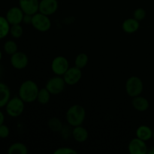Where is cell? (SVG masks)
Wrapping results in <instances>:
<instances>
[{"label": "cell", "instance_id": "25", "mask_svg": "<svg viewBox=\"0 0 154 154\" xmlns=\"http://www.w3.org/2000/svg\"><path fill=\"white\" fill-rule=\"evenodd\" d=\"M9 34L14 38H20V37H22L23 34V28L20 24L11 25Z\"/></svg>", "mask_w": 154, "mask_h": 154}, {"label": "cell", "instance_id": "4", "mask_svg": "<svg viewBox=\"0 0 154 154\" xmlns=\"http://www.w3.org/2000/svg\"><path fill=\"white\" fill-rule=\"evenodd\" d=\"M144 90V83L138 76H131L126 82V92L128 96L133 98L140 96Z\"/></svg>", "mask_w": 154, "mask_h": 154}, {"label": "cell", "instance_id": "2", "mask_svg": "<svg viewBox=\"0 0 154 154\" xmlns=\"http://www.w3.org/2000/svg\"><path fill=\"white\" fill-rule=\"evenodd\" d=\"M86 118V110L81 105H72L67 110L66 114V119L68 124L72 127L81 126L83 124Z\"/></svg>", "mask_w": 154, "mask_h": 154}, {"label": "cell", "instance_id": "18", "mask_svg": "<svg viewBox=\"0 0 154 154\" xmlns=\"http://www.w3.org/2000/svg\"><path fill=\"white\" fill-rule=\"evenodd\" d=\"M11 99V90L7 84L0 82V109L7 105Z\"/></svg>", "mask_w": 154, "mask_h": 154}, {"label": "cell", "instance_id": "5", "mask_svg": "<svg viewBox=\"0 0 154 154\" xmlns=\"http://www.w3.org/2000/svg\"><path fill=\"white\" fill-rule=\"evenodd\" d=\"M31 25L33 28L41 32H45L49 31L51 28V20L49 16L38 12L32 15Z\"/></svg>", "mask_w": 154, "mask_h": 154}, {"label": "cell", "instance_id": "28", "mask_svg": "<svg viewBox=\"0 0 154 154\" xmlns=\"http://www.w3.org/2000/svg\"><path fill=\"white\" fill-rule=\"evenodd\" d=\"M10 135V129H9L8 126H6L5 124L0 125V138H7Z\"/></svg>", "mask_w": 154, "mask_h": 154}, {"label": "cell", "instance_id": "10", "mask_svg": "<svg viewBox=\"0 0 154 154\" xmlns=\"http://www.w3.org/2000/svg\"><path fill=\"white\" fill-rule=\"evenodd\" d=\"M128 150L130 154H147L148 147L145 141L136 137L129 141Z\"/></svg>", "mask_w": 154, "mask_h": 154}, {"label": "cell", "instance_id": "30", "mask_svg": "<svg viewBox=\"0 0 154 154\" xmlns=\"http://www.w3.org/2000/svg\"><path fill=\"white\" fill-rule=\"evenodd\" d=\"M5 114H3L2 111L0 110V125L3 124V123H5Z\"/></svg>", "mask_w": 154, "mask_h": 154}, {"label": "cell", "instance_id": "8", "mask_svg": "<svg viewBox=\"0 0 154 154\" xmlns=\"http://www.w3.org/2000/svg\"><path fill=\"white\" fill-rule=\"evenodd\" d=\"M63 78L67 85L74 86L81 81L82 78V71L75 66L69 67L66 73L63 75Z\"/></svg>", "mask_w": 154, "mask_h": 154}, {"label": "cell", "instance_id": "17", "mask_svg": "<svg viewBox=\"0 0 154 154\" xmlns=\"http://www.w3.org/2000/svg\"><path fill=\"white\" fill-rule=\"evenodd\" d=\"M153 130L148 126L146 125H141L138 129H136L135 135L137 138L143 140L144 141H147L153 138Z\"/></svg>", "mask_w": 154, "mask_h": 154}, {"label": "cell", "instance_id": "33", "mask_svg": "<svg viewBox=\"0 0 154 154\" xmlns=\"http://www.w3.org/2000/svg\"><path fill=\"white\" fill-rule=\"evenodd\" d=\"M153 140L154 141V129H153Z\"/></svg>", "mask_w": 154, "mask_h": 154}, {"label": "cell", "instance_id": "14", "mask_svg": "<svg viewBox=\"0 0 154 154\" xmlns=\"http://www.w3.org/2000/svg\"><path fill=\"white\" fill-rule=\"evenodd\" d=\"M140 21L137 20L134 17L127 18L122 23V29L123 32L127 34H132L135 33L139 29Z\"/></svg>", "mask_w": 154, "mask_h": 154}, {"label": "cell", "instance_id": "26", "mask_svg": "<svg viewBox=\"0 0 154 154\" xmlns=\"http://www.w3.org/2000/svg\"><path fill=\"white\" fill-rule=\"evenodd\" d=\"M146 15H147V12H146L145 9L143 8H138L134 11L133 17L137 20L141 21L145 19Z\"/></svg>", "mask_w": 154, "mask_h": 154}, {"label": "cell", "instance_id": "31", "mask_svg": "<svg viewBox=\"0 0 154 154\" xmlns=\"http://www.w3.org/2000/svg\"><path fill=\"white\" fill-rule=\"evenodd\" d=\"M147 153L149 154H154V147H152L150 150H148V152Z\"/></svg>", "mask_w": 154, "mask_h": 154}, {"label": "cell", "instance_id": "23", "mask_svg": "<svg viewBox=\"0 0 154 154\" xmlns=\"http://www.w3.org/2000/svg\"><path fill=\"white\" fill-rule=\"evenodd\" d=\"M89 62V57L85 53H81L76 57L75 60V66L82 69L87 66Z\"/></svg>", "mask_w": 154, "mask_h": 154}, {"label": "cell", "instance_id": "3", "mask_svg": "<svg viewBox=\"0 0 154 154\" xmlns=\"http://www.w3.org/2000/svg\"><path fill=\"white\" fill-rule=\"evenodd\" d=\"M6 113L11 117H17L23 113L25 109V102L19 97L11 98L5 105Z\"/></svg>", "mask_w": 154, "mask_h": 154}, {"label": "cell", "instance_id": "15", "mask_svg": "<svg viewBox=\"0 0 154 154\" xmlns=\"http://www.w3.org/2000/svg\"><path fill=\"white\" fill-rule=\"evenodd\" d=\"M72 135L77 142L83 143L85 142L88 139L89 132L86 128L81 125V126L74 127V129L72 130Z\"/></svg>", "mask_w": 154, "mask_h": 154}, {"label": "cell", "instance_id": "24", "mask_svg": "<svg viewBox=\"0 0 154 154\" xmlns=\"http://www.w3.org/2000/svg\"><path fill=\"white\" fill-rule=\"evenodd\" d=\"M3 50L5 52V54L11 56L12 54H15L18 51V46L17 44L12 40L6 41L3 45Z\"/></svg>", "mask_w": 154, "mask_h": 154}, {"label": "cell", "instance_id": "20", "mask_svg": "<svg viewBox=\"0 0 154 154\" xmlns=\"http://www.w3.org/2000/svg\"><path fill=\"white\" fill-rule=\"evenodd\" d=\"M48 126L52 132H60L63 130V124L58 117H51L48 120Z\"/></svg>", "mask_w": 154, "mask_h": 154}, {"label": "cell", "instance_id": "29", "mask_svg": "<svg viewBox=\"0 0 154 154\" xmlns=\"http://www.w3.org/2000/svg\"><path fill=\"white\" fill-rule=\"evenodd\" d=\"M32 19V15L24 14L23 19V23H24L25 24H31Z\"/></svg>", "mask_w": 154, "mask_h": 154}, {"label": "cell", "instance_id": "16", "mask_svg": "<svg viewBox=\"0 0 154 154\" xmlns=\"http://www.w3.org/2000/svg\"><path fill=\"white\" fill-rule=\"evenodd\" d=\"M132 105L136 111L144 112L148 110L150 107V102L145 97H143L140 95V96L132 98Z\"/></svg>", "mask_w": 154, "mask_h": 154}, {"label": "cell", "instance_id": "32", "mask_svg": "<svg viewBox=\"0 0 154 154\" xmlns=\"http://www.w3.org/2000/svg\"><path fill=\"white\" fill-rule=\"evenodd\" d=\"M2 51L0 50V61L2 60Z\"/></svg>", "mask_w": 154, "mask_h": 154}, {"label": "cell", "instance_id": "21", "mask_svg": "<svg viewBox=\"0 0 154 154\" xmlns=\"http://www.w3.org/2000/svg\"><path fill=\"white\" fill-rule=\"evenodd\" d=\"M11 24L5 17L0 16V40L5 38L10 32Z\"/></svg>", "mask_w": 154, "mask_h": 154}, {"label": "cell", "instance_id": "1", "mask_svg": "<svg viewBox=\"0 0 154 154\" xmlns=\"http://www.w3.org/2000/svg\"><path fill=\"white\" fill-rule=\"evenodd\" d=\"M38 91V86L35 81L26 80L20 86L18 94L25 103H32L37 99Z\"/></svg>", "mask_w": 154, "mask_h": 154}, {"label": "cell", "instance_id": "22", "mask_svg": "<svg viewBox=\"0 0 154 154\" xmlns=\"http://www.w3.org/2000/svg\"><path fill=\"white\" fill-rule=\"evenodd\" d=\"M51 95L50 92L45 87L39 89L36 101H38V102L41 105H46L49 102L50 99H51Z\"/></svg>", "mask_w": 154, "mask_h": 154}, {"label": "cell", "instance_id": "9", "mask_svg": "<svg viewBox=\"0 0 154 154\" xmlns=\"http://www.w3.org/2000/svg\"><path fill=\"white\" fill-rule=\"evenodd\" d=\"M10 63L14 69L17 70H22L28 66L29 58L25 53L17 51L11 56Z\"/></svg>", "mask_w": 154, "mask_h": 154}, {"label": "cell", "instance_id": "13", "mask_svg": "<svg viewBox=\"0 0 154 154\" xmlns=\"http://www.w3.org/2000/svg\"><path fill=\"white\" fill-rule=\"evenodd\" d=\"M39 0H19V7L24 14L33 15L38 12Z\"/></svg>", "mask_w": 154, "mask_h": 154}, {"label": "cell", "instance_id": "11", "mask_svg": "<svg viewBox=\"0 0 154 154\" xmlns=\"http://www.w3.org/2000/svg\"><path fill=\"white\" fill-rule=\"evenodd\" d=\"M24 13L19 6H14L10 8L6 13L5 18L11 25L20 24L23 23Z\"/></svg>", "mask_w": 154, "mask_h": 154}, {"label": "cell", "instance_id": "19", "mask_svg": "<svg viewBox=\"0 0 154 154\" xmlns=\"http://www.w3.org/2000/svg\"><path fill=\"white\" fill-rule=\"evenodd\" d=\"M8 154H27L28 153V148L26 146L21 142L13 143L9 146L8 149Z\"/></svg>", "mask_w": 154, "mask_h": 154}, {"label": "cell", "instance_id": "7", "mask_svg": "<svg viewBox=\"0 0 154 154\" xmlns=\"http://www.w3.org/2000/svg\"><path fill=\"white\" fill-rule=\"evenodd\" d=\"M69 68V63L67 58L63 56L56 57L51 63V70L58 76H63Z\"/></svg>", "mask_w": 154, "mask_h": 154}, {"label": "cell", "instance_id": "12", "mask_svg": "<svg viewBox=\"0 0 154 154\" xmlns=\"http://www.w3.org/2000/svg\"><path fill=\"white\" fill-rule=\"evenodd\" d=\"M58 8L59 2L57 0H41L38 12L47 16H51L57 12Z\"/></svg>", "mask_w": 154, "mask_h": 154}, {"label": "cell", "instance_id": "27", "mask_svg": "<svg viewBox=\"0 0 154 154\" xmlns=\"http://www.w3.org/2000/svg\"><path fill=\"white\" fill-rule=\"evenodd\" d=\"M54 154H77L78 151L75 149L69 147H59L54 151Z\"/></svg>", "mask_w": 154, "mask_h": 154}, {"label": "cell", "instance_id": "6", "mask_svg": "<svg viewBox=\"0 0 154 154\" xmlns=\"http://www.w3.org/2000/svg\"><path fill=\"white\" fill-rule=\"evenodd\" d=\"M66 84L63 77L57 75V76L50 78L47 81L45 84V88L50 92L51 95L57 96L63 93V90H65Z\"/></svg>", "mask_w": 154, "mask_h": 154}]
</instances>
